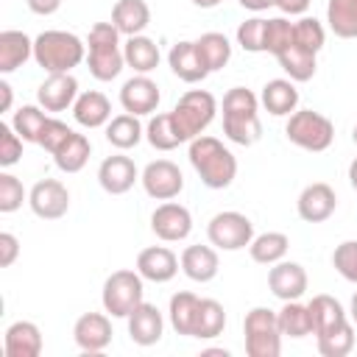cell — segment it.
Wrapping results in <instances>:
<instances>
[{"label": "cell", "mask_w": 357, "mask_h": 357, "mask_svg": "<svg viewBox=\"0 0 357 357\" xmlns=\"http://www.w3.org/2000/svg\"><path fill=\"white\" fill-rule=\"evenodd\" d=\"M198 296L190 293V290H181L176 296H170V307H167V315H170V326L178 332V335H187L192 337V324H195V312H198Z\"/></svg>", "instance_id": "8d00e7d4"}, {"label": "cell", "mask_w": 357, "mask_h": 357, "mask_svg": "<svg viewBox=\"0 0 357 357\" xmlns=\"http://www.w3.org/2000/svg\"><path fill=\"white\" fill-rule=\"evenodd\" d=\"M8 106H11V84L0 81V112H8Z\"/></svg>", "instance_id": "db71d44e"}, {"label": "cell", "mask_w": 357, "mask_h": 357, "mask_svg": "<svg viewBox=\"0 0 357 357\" xmlns=\"http://www.w3.org/2000/svg\"><path fill=\"white\" fill-rule=\"evenodd\" d=\"M6 357H39L42 354V332L33 321H14L3 335Z\"/></svg>", "instance_id": "44dd1931"}, {"label": "cell", "mask_w": 357, "mask_h": 357, "mask_svg": "<svg viewBox=\"0 0 357 357\" xmlns=\"http://www.w3.org/2000/svg\"><path fill=\"white\" fill-rule=\"evenodd\" d=\"M243 332H245V354L248 357H279L282 332H279V318L271 307L248 310L245 321H243Z\"/></svg>", "instance_id": "52a82bcc"}, {"label": "cell", "mask_w": 357, "mask_h": 357, "mask_svg": "<svg viewBox=\"0 0 357 357\" xmlns=\"http://www.w3.org/2000/svg\"><path fill=\"white\" fill-rule=\"evenodd\" d=\"M226 326V310L220 301L215 298H201L198 301V312H195V324H192V337L198 340H212L223 332Z\"/></svg>", "instance_id": "4dcf8cb0"}, {"label": "cell", "mask_w": 357, "mask_h": 357, "mask_svg": "<svg viewBox=\"0 0 357 357\" xmlns=\"http://www.w3.org/2000/svg\"><path fill=\"white\" fill-rule=\"evenodd\" d=\"M73 117L78 126L84 128H100L112 120V103L103 92L98 89H89V92H81L73 103Z\"/></svg>", "instance_id": "603a6c76"}, {"label": "cell", "mask_w": 357, "mask_h": 357, "mask_svg": "<svg viewBox=\"0 0 357 357\" xmlns=\"http://www.w3.org/2000/svg\"><path fill=\"white\" fill-rule=\"evenodd\" d=\"M33 56V39L22 31H0V73L8 75Z\"/></svg>", "instance_id": "484cf974"}, {"label": "cell", "mask_w": 357, "mask_h": 357, "mask_svg": "<svg viewBox=\"0 0 357 357\" xmlns=\"http://www.w3.org/2000/svg\"><path fill=\"white\" fill-rule=\"evenodd\" d=\"M206 237L220 251H240V248L251 245V240H254V223L243 212H234V209L218 212L206 223Z\"/></svg>", "instance_id": "ba28073f"}, {"label": "cell", "mask_w": 357, "mask_h": 357, "mask_svg": "<svg viewBox=\"0 0 357 357\" xmlns=\"http://www.w3.org/2000/svg\"><path fill=\"white\" fill-rule=\"evenodd\" d=\"M28 206L42 220H59L70 209V190L59 178H42L31 187Z\"/></svg>", "instance_id": "9c48e42d"}, {"label": "cell", "mask_w": 357, "mask_h": 357, "mask_svg": "<svg viewBox=\"0 0 357 357\" xmlns=\"http://www.w3.org/2000/svg\"><path fill=\"white\" fill-rule=\"evenodd\" d=\"M223 134L234 142V145H254L262 137V123L259 117H248V120H223Z\"/></svg>", "instance_id": "ee69618b"}, {"label": "cell", "mask_w": 357, "mask_h": 357, "mask_svg": "<svg viewBox=\"0 0 357 357\" xmlns=\"http://www.w3.org/2000/svg\"><path fill=\"white\" fill-rule=\"evenodd\" d=\"M20 257V240L11 231H0V268H11Z\"/></svg>", "instance_id": "f907efd6"}, {"label": "cell", "mask_w": 357, "mask_h": 357, "mask_svg": "<svg viewBox=\"0 0 357 357\" xmlns=\"http://www.w3.org/2000/svg\"><path fill=\"white\" fill-rule=\"evenodd\" d=\"M22 201H25L22 181L17 176H11V173L3 170L0 173V212L3 215H11V212H17L22 206Z\"/></svg>", "instance_id": "bcb514c9"}, {"label": "cell", "mask_w": 357, "mask_h": 357, "mask_svg": "<svg viewBox=\"0 0 357 357\" xmlns=\"http://www.w3.org/2000/svg\"><path fill=\"white\" fill-rule=\"evenodd\" d=\"M73 340L81 351L98 354L112 343V321L103 312H84L73 326Z\"/></svg>", "instance_id": "2e32d148"}, {"label": "cell", "mask_w": 357, "mask_h": 357, "mask_svg": "<svg viewBox=\"0 0 357 357\" xmlns=\"http://www.w3.org/2000/svg\"><path fill=\"white\" fill-rule=\"evenodd\" d=\"M167 64H170L173 75H178L184 84H198V81H204L209 75V70H206V64H204L195 42H187V39L184 42H176L170 47Z\"/></svg>", "instance_id": "ffe728a7"}, {"label": "cell", "mask_w": 357, "mask_h": 357, "mask_svg": "<svg viewBox=\"0 0 357 357\" xmlns=\"http://www.w3.org/2000/svg\"><path fill=\"white\" fill-rule=\"evenodd\" d=\"M293 42L298 47H304V50L318 56V50L326 42V31H324V25L315 17H301V20L293 22Z\"/></svg>", "instance_id": "b9f144b4"}, {"label": "cell", "mask_w": 357, "mask_h": 357, "mask_svg": "<svg viewBox=\"0 0 357 357\" xmlns=\"http://www.w3.org/2000/svg\"><path fill=\"white\" fill-rule=\"evenodd\" d=\"M265 25H268V20H262V17H251V20L240 22L237 45L248 53H265Z\"/></svg>", "instance_id": "7bdbcfd3"}, {"label": "cell", "mask_w": 357, "mask_h": 357, "mask_svg": "<svg viewBox=\"0 0 357 357\" xmlns=\"http://www.w3.org/2000/svg\"><path fill=\"white\" fill-rule=\"evenodd\" d=\"M139 178V170L134 165V159L123 156V153H114V156H106L98 167V184L109 192V195H123L134 187V181Z\"/></svg>", "instance_id": "e0dca14e"}, {"label": "cell", "mask_w": 357, "mask_h": 357, "mask_svg": "<svg viewBox=\"0 0 357 357\" xmlns=\"http://www.w3.org/2000/svg\"><path fill=\"white\" fill-rule=\"evenodd\" d=\"M284 137L301 148V151H312V153H321L332 145L335 139V123L321 114V112H312V109H296L284 126Z\"/></svg>", "instance_id": "5b68a950"}, {"label": "cell", "mask_w": 357, "mask_h": 357, "mask_svg": "<svg viewBox=\"0 0 357 357\" xmlns=\"http://www.w3.org/2000/svg\"><path fill=\"white\" fill-rule=\"evenodd\" d=\"M215 112H218V100L212 92L206 89H190L178 98V103L173 106L170 117H173V126L181 137V142H190L195 137L204 134V128L215 120Z\"/></svg>", "instance_id": "277c9868"}, {"label": "cell", "mask_w": 357, "mask_h": 357, "mask_svg": "<svg viewBox=\"0 0 357 357\" xmlns=\"http://www.w3.org/2000/svg\"><path fill=\"white\" fill-rule=\"evenodd\" d=\"M351 139H354V145H357V126L351 128Z\"/></svg>", "instance_id": "91938a15"}, {"label": "cell", "mask_w": 357, "mask_h": 357, "mask_svg": "<svg viewBox=\"0 0 357 357\" xmlns=\"http://www.w3.org/2000/svg\"><path fill=\"white\" fill-rule=\"evenodd\" d=\"M315 340H318V351L324 357H346L354 349V324L343 321L340 326H335L324 335H315Z\"/></svg>", "instance_id": "f35d334b"}, {"label": "cell", "mask_w": 357, "mask_h": 357, "mask_svg": "<svg viewBox=\"0 0 357 357\" xmlns=\"http://www.w3.org/2000/svg\"><path fill=\"white\" fill-rule=\"evenodd\" d=\"M86 59V45L70 31H42L33 39V61L45 73H70Z\"/></svg>", "instance_id": "3957f363"}, {"label": "cell", "mask_w": 357, "mask_h": 357, "mask_svg": "<svg viewBox=\"0 0 357 357\" xmlns=\"http://www.w3.org/2000/svg\"><path fill=\"white\" fill-rule=\"evenodd\" d=\"M78 98V81L70 73H47V78L36 86V100L45 112H64Z\"/></svg>", "instance_id": "5bb4252c"}, {"label": "cell", "mask_w": 357, "mask_h": 357, "mask_svg": "<svg viewBox=\"0 0 357 357\" xmlns=\"http://www.w3.org/2000/svg\"><path fill=\"white\" fill-rule=\"evenodd\" d=\"M162 95H159V86L153 78L137 73L134 78H128L123 86H120V106L128 112V114H153L156 106H159Z\"/></svg>", "instance_id": "7c38bea8"}, {"label": "cell", "mask_w": 357, "mask_h": 357, "mask_svg": "<svg viewBox=\"0 0 357 357\" xmlns=\"http://www.w3.org/2000/svg\"><path fill=\"white\" fill-rule=\"evenodd\" d=\"M195 47H198V53H201V59H204V64H206L209 73L223 70L229 64V59H231V42L223 33H218V31L201 33L195 39Z\"/></svg>", "instance_id": "d590c367"}, {"label": "cell", "mask_w": 357, "mask_h": 357, "mask_svg": "<svg viewBox=\"0 0 357 357\" xmlns=\"http://www.w3.org/2000/svg\"><path fill=\"white\" fill-rule=\"evenodd\" d=\"M47 123V114L42 106H20L14 112V131L25 139V142H39V134H42V126Z\"/></svg>", "instance_id": "60d3db41"}, {"label": "cell", "mask_w": 357, "mask_h": 357, "mask_svg": "<svg viewBox=\"0 0 357 357\" xmlns=\"http://www.w3.org/2000/svg\"><path fill=\"white\" fill-rule=\"evenodd\" d=\"M259 103H262L273 117L293 114L296 106H298V89H296V81H290V78H273V81H268V84L262 86Z\"/></svg>", "instance_id": "d4e9b609"}, {"label": "cell", "mask_w": 357, "mask_h": 357, "mask_svg": "<svg viewBox=\"0 0 357 357\" xmlns=\"http://www.w3.org/2000/svg\"><path fill=\"white\" fill-rule=\"evenodd\" d=\"M120 31L112 22H95L86 36V67L95 81H112L126 67V56L120 47Z\"/></svg>", "instance_id": "7a4b0ae2"}, {"label": "cell", "mask_w": 357, "mask_h": 357, "mask_svg": "<svg viewBox=\"0 0 357 357\" xmlns=\"http://www.w3.org/2000/svg\"><path fill=\"white\" fill-rule=\"evenodd\" d=\"M70 131H73V128H70L67 123H61L59 117H47V123L42 126V134H39V142H36V145H42V148L53 156L56 148L70 137Z\"/></svg>", "instance_id": "681fc988"}, {"label": "cell", "mask_w": 357, "mask_h": 357, "mask_svg": "<svg viewBox=\"0 0 357 357\" xmlns=\"http://www.w3.org/2000/svg\"><path fill=\"white\" fill-rule=\"evenodd\" d=\"M151 231L165 243H178L192 231V215L176 201H165L151 215Z\"/></svg>", "instance_id": "8fae6325"}, {"label": "cell", "mask_w": 357, "mask_h": 357, "mask_svg": "<svg viewBox=\"0 0 357 357\" xmlns=\"http://www.w3.org/2000/svg\"><path fill=\"white\" fill-rule=\"evenodd\" d=\"M89 153H92L89 139L84 134H78V131H70V137L56 148L53 162H56V167L61 173H78L89 162Z\"/></svg>", "instance_id": "f1b7e54d"}, {"label": "cell", "mask_w": 357, "mask_h": 357, "mask_svg": "<svg viewBox=\"0 0 357 357\" xmlns=\"http://www.w3.org/2000/svg\"><path fill=\"white\" fill-rule=\"evenodd\" d=\"M123 56H126V64H128L134 73H142V75L153 73V70L159 67V59H162V56H159V45H156L151 36H142V33L126 39Z\"/></svg>", "instance_id": "4316f807"}, {"label": "cell", "mask_w": 357, "mask_h": 357, "mask_svg": "<svg viewBox=\"0 0 357 357\" xmlns=\"http://www.w3.org/2000/svg\"><path fill=\"white\" fill-rule=\"evenodd\" d=\"M349 315H351V324H357V293L351 296V307H349Z\"/></svg>", "instance_id": "680465c9"}, {"label": "cell", "mask_w": 357, "mask_h": 357, "mask_svg": "<svg viewBox=\"0 0 357 357\" xmlns=\"http://www.w3.org/2000/svg\"><path fill=\"white\" fill-rule=\"evenodd\" d=\"M145 137H148V142H151L156 151H173V148L181 145V137H178V131H176V126H173L170 112L151 117L148 126H145Z\"/></svg>", "instance_id": "ab89813d"}, {"label": "cell", "mask_w": 357, "mask_h": 357, "mask_svg": "<svg viewBox=\"0 0 357 357\" xmlns=\"http://www.w3.org/2000/svg\"><path fill=\"white\" fill-rule=\"evenodd\" d=\"M22 137L14 131L11 123H0V167H11L22 156Z\"/></svg>", "instance_id": "c3c4849f"}, {"label": "cell", "mask_w": 357, "mask_h": 357, "mask_svg": "<svg viewBox=\"0 0 357 357\" xmlns=\"http://www.w3.org/2000/svg\"><path fill=\"white\" fill-rule=\"evenodd\" d=\"M243 8H248V11H265V8H271L273 6V0H237Z\"/></svg>", "instance_id": "11a10c76"}, {"label": "cell", "mask_w": 357, "mask_h": 357, "mask_svg": "<svg viewBox=\"0 0 357 357\" xmlns=\"http://www.w3.org/2000/svg\"><path fill=\"white\" fill-rule=\"evenodd\" d=\"M259 98L245 86H231L223 95V120H248L259 117Z\"/></svg>", "instance_id": "74e56055"}, {"label": "cell", "mask_w": 357, "mask_h": 357, "mask_svg": "<svg viewBox=\"0 0 357 357\" xmlns=\"http://www.w3.org/2000/svg\"><path fill=\"white\" fill-rule=\"evenodd\" d=\"M190 165L195 167V173L201 176V181L209 187V190H226L234 176H237V159L234 153L215 137H195L190 139Z\"/></svg>", "instance_id": "6da1fadb"}, {"label": "cell", "mask_w": 357, "mask_h": 357, "mask_svg": "<svg viewBox=\"0 0 357 357\" xmlns=\"http://www.w3.org/2000/svg\"><path fill=\"white\" fill-rule=\"evenodd\" d=\"M293 42V22H287L284 17H273L265 25V53H279Z\"/></svg>", "instance_id": "7dc6e473"}, {"label": "cell", "mask_w": 357, "mask_h": 357, "mask_svg": "<svg viewBox=\"0 0 357 357\" xmlns=\"http://www.w3.org/2000/svg\"><path fill=\"white\" fill-rule=\"evenodd\" d=\"M332 265L346 282L357 284V240H343L340 245H335Z\"/></svg>", "instance_id": "f6af8a7d"}, {"label": "cell", "mask_w": 357, "mask_h": 357, "mask_svg": "<svg viewBox=\"0 0 357 357\" xmlns=\"http://www.w3.org/2000/svg\"><path fill=\"white\" fill-rule=\"evenodd\" d=\"M178 265L181 259L167 248V245H151V248H142L139 257H137V271L145 282H156V284H165L170 282L176 273H178Z\"/></svg>", "instance_id": "ac0fdd59"}, {"label": "cell", "mask_w": 357, "mask_h": 357, "mask_svg": "<svg viewBox=\"0 0 357 357\" xmlns=\"http://www.w3.org/2000/svg\"><path fill=\"white\" fill-rule=\"evenodd\" d=\"M126 321H128V337H131L137 346H153V343L162 340L165 318H162V312H159L156 304L142 301Z\"/></svg>", "instance_id": "d6986e66"}, {"label": "cell", "mask_w": 357, "mask_h": 357, "mask_svg": "<svg viewBox=\"0 0 357 357\" xmlns=\"http://www.w3.org/2000/svg\"><path fill=\"white\" fill-rule=\"evenodd\" d=\"M307 307H310V318H312V335H324V332L340 326L343 321H349L343 304L335 296L318 293V296H312V301Z\"/></svg>", "instance_id": "83f0119b"}, {"label": "cell", "mask_w": 357, "mask_h": 357, "mask_svg": "<svg viewBox=\"0 0 357 357\" xmlns=\"http://www.w3.org/2000/svg\"><path fill=\"white\" fill-rule=\"evenodd\" d=\"M326 22L335 36L357 39V0H326Z\"/></svg>", "instance_id": "e575fe53"}, {"label": "cell", "mask_w": 357, "mask_h": 357, "mask_svg": "<svg viewBox=\"0 0 357 357\" xmlns=\"http://www.w3.org/2000/svg\"><path fill=\"white\" fill-rule=\"evenodd\" d=\"M142 134H145V128L139 126L137 114H128V112H126V114H117V117H112V120L106 123V139H109V145H114L117 151H128V148L139 145Z\"/></svg>", "instance_id": "d6a6232c"}, {"label": "cell", "mask_w": 357, "mask_h": 357, "mask_svg": "<svg viewBox=\"0 0 357 357\" xmlns=\"http://www.w3.org/2000/svg\"><path fill=\"white\" fill-rule=\"evenodd\" d=\"M28 3V8L33 11V14H39V17H50V14H56L59 8H61V0H25Z\"/></svg>", "instance_id": "816d5d0a"}, {"label": "cell", "mask_w": 357, "mask_h": 357, "mask_svg": "<svg viewBox=\"0 0 357 357\" xmlns=\"http://www.w3.org/2000/svg\"><path fill=\"white\" fill-rule=\"evenodd\" d=\"M349 184L354 187V192H357V156L351 159V165H349Z\"/></svg>", "instance_id": "9f6ffc18"}, {"label": "cell", "mask_w": 357, "mask_h": 357, "mask_svg": "<svg viewBox=\"0 0 357 357\" xmlns=\"http://www.w3.org/2000/svg\"><path fill=\"white\" fill-rule=\"evenodd\" d=\"M192 6H198V8H215V6H220L223 0H190Z\"/></svg>", "instance_id": "6f0895ef"}, {"label": "cell", "mask_w": 357, "mask_h": 357, "mask_svg": "<svg viewBox=\"0 0 357 357\" xmlns=\"http://www.w3.org/2000/svg\"><path fill=\"white\" fill-rule=\"evenodd\" d=\"M145 192L156 201H173L181 190H184V176L178 170V165H173L170 159H156L148 162L142 176H139Z\"/></svg>", "instance_id": "30bf717a"}, {"label": "cell", "mask_w": 357, "mask_h": 357, "mask_svg": "<svg viewBox=\"0 0 357 357\" xmlns=\"http://www.w3.org/2000/svg\"><path fill=\"white\" fill-rule=\"evenodd\" d=\"M112 25L123 36H137L151 25V6L145 0H117L112 8Z\"/></svg>", "instance_id": "cb8c5ba5"}, {"label": "cell", "mask_w": 357, "mask_h": 357, "mask_svg": "<svg viewBox=\"0 0 357 357\" xmlns=\"http://www.w3.org/2000/svg\"><path fill=\"white\" fill-rule=\"evenodd\" d=\"M181 271L187 279L192 282H212L220 271V259H218V251L215 245H187L181 251Z\"/></svg>", "instance_id": "7402d4cb"}, {"label": "cell", "mask_w": 357, "mask_h": 357, "mask_svg": "<svg viewBox=\"0 0 357 357\" xmlns=\"http://www.w3.org/2000/svg\"><path fill=\"white\" fill-rule=\"evenodd\" d=\"M307 284H310L307 271H304V265H298V262H284V259H279V262L271 265V271H268V287H271V293H273L276 298H282V301H296V298H301V296L307 293Z\"/></svg>", "instance_id": "9a60e30c"}, {"label": "cell", "mask_w": 357, "mask_h": 357, "mask_svg": "<svg viewBox=\"0 0 357 357\" xmlns=\"http://www.w3.org/2000/svg\"><path fill=\"white\" fill-rule=\"evenodd\" d=\"M276 61H279V67L287 73V78H290V81H298V84H301V81H310V78L315 75V67H318L315 53L298 47L296 42H290L284 50H279V53H276Z\"/></svg>", "instance_id": "f546056e"}, {"label": "cell", "mask_w": 357, "mask_h": 357, "mask_svg": "<svg viewBox=\"0 0 357 357\" xmlns=\"http://www.w3.org/2000/svg\"><path fill=\"white\" fill-rule=\"evenodd\" d=\"M145 279L139 276V271H114L106 282H103V293H100V301H103V310L112 315V318H128L145 298Z\"/></svg>", "instance_id": "8992f818"}, {"label": "cell", "mask_w": 357, "mask_h": 357, "mask_svg": "<svg viewBox=\"0 0 357 357\" xmlns=\"http://www.w3.org/2000/svg\"><path fill=\"white\" fill-rule=\"evenodd\" d=\"M337 206V195L335 190L326 184V181H312L301 190L298 201H296V209H298V218L307 220V223H324L332 218Z\"/></svg>", "instance_id": "4fadbf2b"}, {"label": "cell", "mask_w": 357, "mask_h": 357, "mask_svg": "<svg viewBox=\"0 0 357 357\" xmlns=\"http://www.w3.org/2000/svg\"><path fill=\"white\" fill-rule=\"evenodd\" d=\"M273 6H276L282 14L296 17V14H304V11L310 8V0H273Z\"/></svg>", "instance_id": "f5cc1de1"}, {"label": "cell", "mask_w": 357, "mask_h": 357, "mask_svg": "<svg viewBox=\"0 0 357 357\" xmlns=\"http://www.w3.org/2000/svg\"><path fill=\"white\" fill-rule=\"evenodd\" d=\"M279 318V332L284 337H307L312 335V318H310V307L301 304L298 298L296 301H284V307L276 312Z\"/></svg>", "instance_id": "836d02e7"}, {"label": "cell", "mask_w": 357, "mask_h": 357, "mask_svg": "<svg viewBox=\"0 0 357 357\" xmlns=\"http://www.w3.org/2000/svg\"><path fill=\"white\" fill-rule=\"evenodd\" d=\"M287 248H290V237L284 231H265V234H257L251 240L248 254L259 265H276L279 259H284Z\"/></svg>", "instance_id": "1f68e13d"}]
</instances>
